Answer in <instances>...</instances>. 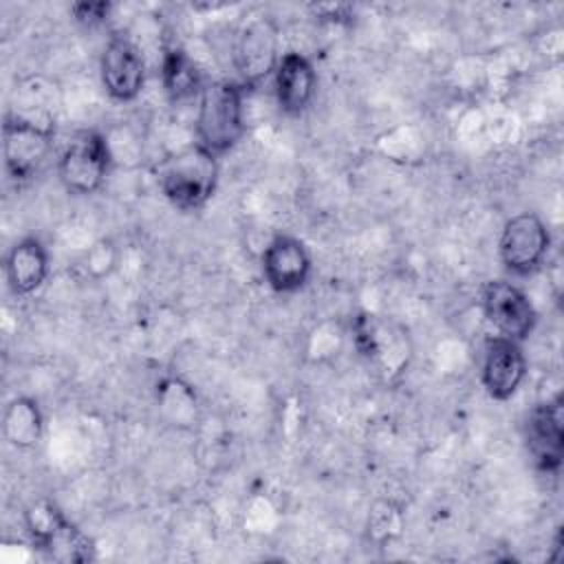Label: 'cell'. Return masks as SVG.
<instances>
[{
	"instance_id": "2",
	"label": "cell",
	"mask_w": 564,
	"mask_h": 564,
	"mask_svg": "<svg viewBox=\"0 0 564 564\" xmlns=\"http://www.w3.org/2000/svg\"><path fill=\"white\" fill-rule=\"evenodd\" d=\"M55 148V119L46 110H9L2 123V159L15 185L33 181Z\"/></svg>"
},
{
	"instance_id": "9",
	"label": "cell",
	"mask_w": 564,
	"mask_h": 564,
	"mask_svg": "<svg viewBox=\"0 0 564 564\" xmlns=\"http://www.w3.org/2000/svg\"><path fill=\"white\" fill-rule=\"evenodd\" d=\"M99 77L112 101L130 104L141 95L148 68L143 53L128 35L115 33L108 37L99 57Z\"/></svg>"
},
{
	"instance_id": "19",
	"label": "cell",
	"mask_w": 564,
	"mask_h": 564,
	"mask_svg": "<svg viewBox=\"0 0 564 564\" xmlns=\"http://www.w3.org/2000/svg\"><path fill=\"white\" fill-rule=\"evenodd\" d=\"M110 2H77L70 7V15L84 26H99L110 18Z\"/></svg>"
},
{
	"instance_id": "4",
	"label": "cell",
	"mask_w": 564,
	"mask_h": 564,
	"mask_svg": "<svg viewBox=\"0 0 564 564\" xmlns=\"http://www.w3.org/2000/svg\"><path fill=\"white\" fill-rule=\"evenodd\" d=\"M24 529L31 546L55 562L95 560L93 540L77 529L51 500H35L24 509Z\"/></svg>"
},
{
	"instance_id": "13",
	"label": "cell",
	"mask_w": 564,
	"mask_h": 564,
	"mask_svg": "<svg viewBox=\"0 0 564 564\" xmlns=\"http://www.w3.org/2000/svg\"><path fill=\"white\" fill-rule=\"evenodd\" d=\"M271 79L280 112L300 117L308 110L317 93V70L311 57L300 51H284Z\"/></svg>"
},
{
	"instance_id": "15",
	"label": "cell",
	"mask_w": 564,
	"mask_h": 564,
	"mask_svg": "<svg viewBox=\"0 0 564 564\" xmlns=\"http://www.w3.org/2000/svg\"><path fill=\"white\" fill-rule=\"evenodd\" d=\"M51 256L37 236H24L11 245L4 258V280L13 295H33L46 282Z\"/></svg>"
},
{
	"instance_id": "12",
	"label": "cell",
	"mask_w": 564,
	"mask_h": 564,
	"mask_svg": "<svg viewBox=\"0 0 564 564\" xmlns=\"http://www.w3.org/2000/svg\"><path fill=\"white\" fill-rule=\"evenodd\" d=\"M527 355L522 344L502 335H489L482 344L480 383L489 399L509 401L527 379Z\"/></svg>"
},
{
	"instance_id": "8",
	"label": "cell",
	"mask_w": 564,
	"mask_h": 564,
	"mask_svg": "<svg viewBox=\"0 0 564 564\" xmlns=\"http://www.w3.org/2000/svg\"><path fill=\"white\" fill-rule=\"evenodd\" d=\"M480 308L498 335L527 341L538 326V311L531 297L509 280H487L480 289Z\"/></svg>"
},
{
	"instance_id": "10",
	"label": "cell",
	"mask_w": 564,
	"mask_h": 564,
	"mask_svg": "<svg viewBox=\"0 0 564 564\" xmlns=\"http://www.w3.org/2000/svg\"><path fill=\"white\" fill-rule=\"evenodd\" d=\"M524 443L533 465L555 476L564 454V401L562 394L535 403L524 421Z\"/></svg>"
},
{
	"instance_id": "1",
	"label": "cell",
	"mask_w": 564,
	"mask_h": 564,
	"mask_svg": "<svg viewBox=\"0 0 564 564\" xmlns=\"http://www.w3.org/2000/svg\"><path fill=\"white\" fill-rule=\"evenodd\" d=\"M247 86L238 79H209L196 101L194 143L214 156L231 152L247 132L245 95Z\"/></svg>"
},
{
	"instance_id": "7",
	"label": "cell",
	"mask_w": 564,
	"mask_h": 564,
	"mask_svg": "<svg viewBox=\"0 0 564 564\" xmlns=\"http://www.w3.org/2000/svg\"><path fill=\"white\" fill-rule=\"evenodd\" d=\"M231 57L234 68L238 70V82L247 88H253L267 77H273V70L282 57L280 29L275 20L267 15L249 18L236 31Z\"/></svg>"
},
{
	"instance_id": "18",
	"label": "cell",
	"mask_w": 564,
	"mask_h": 564,
	"mask_svg": "<svg viewBox=\"0 0 564 564\" xmlns=\"http://www.w3.org/2000/svg\"><path fill=\"white\" fill-rule=\"evenodd\" d=\"M117 260H119V249H117L115 240L112 238H99L86 249V253L82 258V267L90 278L101 280V278H106L115 271Z\"/></svg>"
},
{
	"instance_id": "11",
	"label": "cell",
	"mask_w": 564,
	"mask_h": 564,
	"mask_svg": "<svg viewBox=\"0 0 564 564\" xmlns=\"http://www.w3.org/2000/svg\"><path fill=\"white\" fill-rule=\"evenodd\" d=\"M260 271L271 291L295 293L308 284L313 258L304 240L291 234H275L260 253Z\"/></svg>"
},
{
	"instance_id": "17",
	"label": "cell",
	"mask_w": 564,
	"mask_h": 564,
	"mask_svg": "<svg viewBox=\"0 0 564 564\" xmlns=\"http://www.w3.org/2000/svg\"><path fill=\"white\" fill-rule=\"evenodd\" d=\"M2 436L20 449H35L44 436V414L33 397H13L2 412Z\"/></svg>"
},
{
	"instance_id": "6",
	"label": "cell",
	"mask_w": 564,
	"mask_h": 564,
	"mask_svg": "<svg viewBox=\"0 0 564 564\" xmlns=\"http://www.w3.org/2000/svg\"><path fill=\"white\" fill-rule=\"evenodd\" d=\"M551 249V231L535 212H520L505 220L498 238L502 267L518 278L542 269Z\"/></svg>"
},
{
	"instance_id": "5",
	"label": "cell",
	"mask_w": 564,
	"mask_h": 564,
	"mask_svg": "<svg viewBox=\"0 0 564 564\" xmlns=\"http://www.w3.org/2000/svg\"><path fill=\"white\" fill-rule=\"evenodd\" d=\"M115 161L112 145L99 130L77 132L57 154V178L68 194L90 196L99 192Z\"/></svg>"
},
{
	"instance_id": "3",
	"label": "cell",
	"mask_w": 564,
	"mask_h": 564,
	"mask_svg": "<svg viewBox=\"0 0 564 564\" xmlns=\"http://www.w3.org/2000/svg\"><path fill=\"white\" fill-rule=\"evenodd\" d=\"M218 156L189 143L156 165V185L178 212L203 209L218 187Z\"/></svg>"
},
{
	"instance_id": "16",
	"label": "cell",
	"mask_w": 564,
	"mask_h": 564,
	"mask_svg": "<svg viewBox=\"0 0 564 564\" xmlns=\"http://www.w3.org/2000/svg\"><path fill=\"white\" fill-rule=\"evenodd\" d=\"M161 86L172 104L198 101L205 84L209 82L198 62L183 46H167L161 55Z\"/></svg>"
},
{
	"instance_id": "14",
	"label": "cell",
	"mask_w": 564,
	"mask_h": 564,
	"mask_svg": "<svg viewBox=\"0 0 564 564\" xmlns=\"http://www.w3.org/2000/svg\"><path fill=\"white\" fill-rule=\"evenodd\" d=\"M352 333L359 352L368 364L377 366L379 372H399L408 364V337L394 333L375 315L357 317Z\"/></svg>"
}]
</instances>
